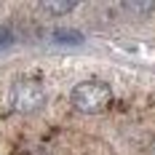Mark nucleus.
<instances>
[{
	"label": "nucleus",
	"instance_id": "f257e3e1",
	"mask_svg": "<svg viewBox=\"0 0 155 155\" xmlns=\"http://www.w3.org/2000/svg\"><path fill=\"white\" fill-rule=\"evenodd\" d=\"M110 102H112V88L104 80H83L72 88V104L80 112H88V115L104 112Z\"/></svg>",
	"mask_w": 155,
	"mask_h": 155
},
{
	"label": "nucleus",
	"instance_id": "f03ea898",
	"mask_svg": "<svg viewBox=\"0 0 155 155\" xmlns=\"http://www.w3.org/2000/svg\"><path fill=\"white\" fill-rule=\"evenodd\" d=\"M46 102V88L38 80H19L11 88V104L19 112H35Z\"/></svg>",
	"mask_w": 155,
	"mask_h": 155
},
{
	"label": "nucleus",
	"instance_id": "7ed1b4c3",
	"mask_svg": "<svg viewBox=\"0 0 155 155\" xmlns=\"http://www.w3.org/2000/svg\"><path fill=\"white\" fill-rule=\"evenodd\" d=\"M78 3L72 0H64V3H54V0H43L40 3V8L46 11V14H54V16H62V14H70V11H75Z\"/></svg>",
	"mask_w": 155,
	"mask_h": 155
},
{
	"label": "nucleus",
	"instance_id": "20e7f679",
	"mask_svg": "<svg viewBox=\"0 0 155 155\" xmlns=\"http://www.w3.org/2000/svg\"><path fill=\"white\" fill-rule=\"evenodd\" d=\"M54 40H62V43H80L83 35L75 32V30H56L54 32Z\"/></svg>",
	"mask_w": 155,
	"mask_h": 155
},
{
	"label": "nucleus",
	"instance_id": "39448f33",
	"mask_svg": "<svg viewBox=\"0 0 155 155\" xmlns=\"http://www.w3.org/2000/svg\"><path fill=\"white\" fill-rule=\"evenodd\" d=\"M126 11H131V14H153L155 3H126Z\"/></svg>",
	"mask_w": 155,
	"mask_h": 155
},
{
	"label": "nucleus",
	"instance_id": "423d86ee",
	"mask_svg": "<svg viewBox=\"0 0 155 155\" xmlns=\"http://www.w3.org/2000/svg\"><path fill=\"white\" fill-rule=\"evenodd\" d=\"M11 43H14V35H11V30H8V27H0V51H5Z\"/></svg>",
	"mask_w": 155,
	"mask_h": 155
},
{
	"label": "nucleus",
	"instance_id": "0eeeda50",
	"mask_svg": "<svg viewBox=\"0 0 155 155\" xmlns=\"http://www.w3.org/2000/svg\"><path fill=\"white\" fill-rule=\"evenodd\" d=\"M150 155H155V142H153V147H150Z\"/></svg>",
	"mask_w": 155,
	"mask_h": 155
}]
</instances>
